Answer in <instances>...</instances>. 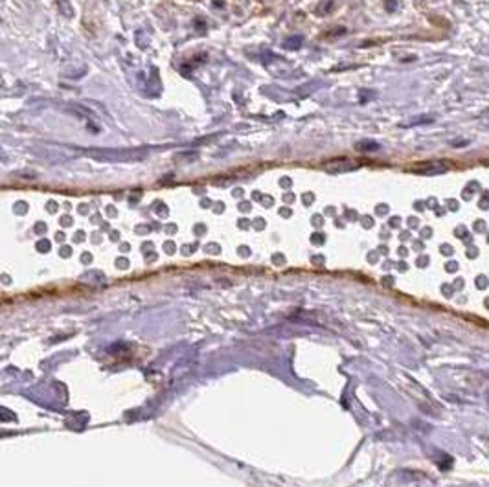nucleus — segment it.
<instances>
[{"label":"nucleus","mask_w":489,"mask_h":487,"mask_svg":"<svg viewBox=\"0 0 489 487\" xmlns=\"http://www.w3.org/2000/svg\"><path fill=\"white\" fill-rule=\"evenodd\" d=\"M81 153L99 162H138L147 155L145 149H83Z\"/></svg>","instance_id":"f257e3e1"},{"label":"nucleus","mask_w":489,"mask_h":487,"mask_svg":"<svg viewBox=\"0 0 489 487\" xmlns=\"http://www.w3.org/2000/svg\"><path fill=\"white\" fill-rule=\"evenodd\" d=\"M449 170H451V164H447V162H440V160L423 162V164H417V165H412V167H410V171L419 173V175H441Z\"/></svg>","instance_id":"f03ea898"},{"label":"nucleus","mask_w":489,"mask_h":487,"mask_svg":"<svg viewBox=\"0 0 489 487\" xmlns=\"http://www.w3.org/2000/svg\"><path fill=\"white\" fill-rule=\"evenodd\" d=\"M322 167H324L326 171H328V173H346V171L357 170V167H359V164H355V162H350L348 158H338V160L326 162V164H324Z\"/></svg>","instance_id":"7ed1b4c3"},{"label":"nucleus","mask_w":489,"mask_h":487,"mask_svg":"<svg viewBox=\"0 0 489 487\" xmlns=\"http://www.w3.org/2000/svg\"><path fill=\"white\" fill-rule=\"evenodd\" d=\"M57 4H59V9H61V13H63L65 17H74V8L68 4V0H57Z\"/></svg>","instance_id":"20e7f679"},{"label":"nucleus","mask_w":489,"mask_h":487,"mask_svg":"<svg viewBox=\"0 0 489 487\" xmlns=\"http://www.w3.org/2000/svg\"><path fill=\"white\" fill-rule=\"evenodd\" d=\"M357 149L359 151H375V149H379V143L377 142H359V145H357Z\"/></svg>","instance_id":"39448f33"},{"label":"nucleus","mask_w":489,"mask_h":487,"mask_svg":"<svg viewBox=\"0 0 489 487\" xmlns=\"http://www.w3.org/2000/svg\"><path fill=\"white\" fill-rule=\"evenodd\" d=\"M302 46V37H294V39H287L285 40V48H300Z\"/></svg>","instance_id":"423d86ee"},{"label":"nucleus","mask_w":489,"mask_h":487,"mask_svg":"<svg viewBox=\"0 0 489 487\" xmlns=\"http://www.w3.org/2000/svg\"><path fill=\"white\" fill-rule=\"evenodd\" d=\"M487 278L485 276H478V280H476V285H478V289H484L485 285H487Z\"/></svg>","instance_id":"0eeeda50"},{"label":"nucleus","mask_w":489,"mask_h":487,"mask_svg":"<svg viewBox=\"0 0 489 487\" xmlns=\"http://www.w3.org/2000/svg\"><path fill=\"white\" fill-rule=\"evenodd\" d=\"M456 268H458V265H456V263H449V265H447V270H449V272H454Z\"/></svg>","instance_id":"6e6552de"},{"label":"nucleus","mask_w":489,"mask_h":487,"mask_svg":"<svg viewBox=\"0 0 489 487\" xmlns=\"http://www.w3.org/2000/svg\"><path fill=\"white\" fill-rule=\"evenodd\" d=\"M40 250H48V243H39Z\"/></svg>","instance_id":"1a4fd4ad"},{"label":"nucleus","mask_w":489,"mask_h":487,"mask_svg":"<svg viewBox=\"0 0 489 487\" xmlns=\"http://www.w3.org/2000/svg\"><path fill=\"white\" fill-rule=\"evenodd\" d=\"M467 256H469V258H475V256H476V248H473V250H469V254H467Z\"/></svg>","instance_id":"9d476101"}]
</instances>
